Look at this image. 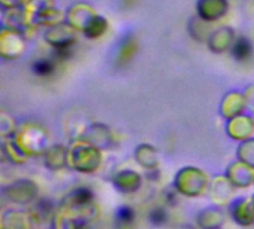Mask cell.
<instances>
[{
    "label": "cell",
    "instance_id": "cell-12",
    "mask_svg": "<svg viewBox=\"0 0 254 229\" xmlns=\"http://www.w3.org/2000/svg\"><path fill=\"white\" fill-rule=\"evenodd\" d=\"M244 106H246V100L241 95H238V94H229L223 100L222 113H223L225 118L234 119V118L240 116V113L243 112Z\"/></svg>",
    "mask_w": 254,
    "mask_h": 229
},
{
    "label": "cell",
    "instance_id": "cell-4",
    "mask_svg": "<svg viewBox=\"0 0 254 229\" xmlns=\"http://www.w3.org/2000/svg\"><path fill=\"white\" fill-rule=\"evenodd\" d=\"M141 176L137 174L135 171H131V170H125V171H118L112 182L115 185V188L124 194H132V192H137L141 186Z\"/></svg>",
    "mask_w": 254,
    "mask_h": 229
},
{
    "label": "cell",
    "instance_id": "cell-3",
    "mask_svg": "<svg viewBox=\"0 0 254 229\" xmlns=\"http://www.w3.org/2000/svg\"><path fill=\"white\" fill-rule=\"evenodd\" d=\"M3 194L16 204H31L37 200V185L31 180L21 179L6 186Z\"/></svg>",
    "mask_w": 254,
    "mask_h": 229
},
{
    "label": "cell",
    "instance_id": "cell-16",
    "mask_svg": "<svg viewBox=\"0 0 254 229\" xmlns=\"http://www.w3.org/2000/svg\"><path fill=\"white\" fill-rule=\"evenodd\" d=\"M252 54V45L249 40H246L244 37L238 39L234 45V55L235 58L238 60H243V58H247L249 55Z\"/></svg>",
    "mask_w": 254,
    "mask_h": 229
},
{
    "label": "cell",
    "instance_id": "cell-17",
    "mask_svg": "<svg viewBox=\"0 0 254 229\" xmlns=\"http://www.w3.org/2000/svg\"><path fill=\"white\" fill-rule=\"evenodd\" d=\"M150 221L155 225H162L167 221V213L164 209H153L150 213Z\"/></svg>",
    "mask_w": 254,
    "mask_h": 229
},
{
    "label": "cell",
    "instance_id": "cell-5",
    "mask_svg": "<svg viewBox=\"0 0 254 229\" xmlns=\"http://www.w3.org/2000/svg\"><path fill=\"white\" fill-rule=\"evenodd\" d=\"M43 156H45V167L49 168L51 171H58L68 165V149L61 145H54L48 148Z\"/></svg>",
    "mask_w": 254,
    "mask_h": 229
},
{
    "label": "cell",
    "instance_id": "cell-18",
    "mask_svg": "<svg viewBox=\"0 0 254 229\" xmlns=\"http://www.w3.org/2000/svg\"><path fill=\"white\" fill-rule=\"evenodd\" d=\"M118 219H119L122 224H129V222H132V219H134V212H132V209H129V207H122V209H119V212H118Z\"/></svg>",
    "mask_w": 254,
    "mask_h": 229
},
{
    "label": "cell",
    "instance_id": "cell-19",
    "mask_svg": "<svg viewBox=\"0 0 254 229\" xmlns=\"http://www.w3.org/2000/svg\"><path fill=\"white\" fill-rule=\"evenodd\" d=\"M34 70L40 75H46L52 70V63L48 60H40L34 64Z\"/></svg>",
    "mask_w": 254,
    "mask_h": 229
},
{
    "label": "cell",
    "instance_id": "cell-1",
    "mask_svg": "<svg viewBox=\"0 0 254 229\" xmlns=\"http://www.w3.org/2000/svg\"><path fill=\"white\" fill-rule=\"evenodd\" d=\"M68 165L80 173H94L101 165V151L89 143H76L68 149Z\"/></svg>",
    "mask_w": 254,
    "mask_h": 229
},
{
    "label": "cell",
    "instance_id": "cell-6",
    "mask_svg": "<svg viewBox=\"0 0 254 229\" xmlns=\"http://www.w3.org/2000/svg\"><path fill=\"white\" fill-rule=\"evenodd\" d=\"M249 165L243 162H237L231 165L226 171V177L235 188H249L254 182V174Z\"/></svg>",
    "mask_w": 254,
    "mask_h": 229
},
{
    "label": "cell",
    "instance_id": "cell-15",
    "mask_svg": "<svg viewBox=\"0 0 254 229\" xmlns=\"http://www.w3.org/2000/svg\"><path fill=\"white\" fill-rule=\"evenodd\" d=\"M52 213V209H51V204L46 203L45 200H40V201H36V204L31 207V218L37 222H43L48 219V215Z\"/></svg>",
    "mask_w": 254,
    "mask_h": 229
},
{
    "label": "cell",
    "instance_id": "cell-13",
    "mask_svg": "<svg viewBox=\"0 0 254 229\" xmlns=\"http://www.w3.org/2000/svg\"><path fill=\"white\" fill-rule=\"evenodd\" d=\"M3 155L12 164H16V165L25 164V161L28 158V155L18 146L16 142H3Z\"/></svg>",
    "mask_w": 254,
    "mask_h": 229
},
{
    "label": "cell",
    "instance_id": "cell-14",
    "mask_svg": "<svg viewBox=\"0 0 254 229\" xmlns=\"http://www.w3.org/2000/svg\"><path fill=\"white\" fill-rule=\"evenodd\" d=\"M237 156H238L240 162L249 165L250 168L254 170V139H247L240 145Z\"/></svg>",
    "mask_w": 254,
    "mask_h": 229
},
{
    "label": "cell",
    "instance_id": "cell-2",
    "mask_svg": "<svg viewBox=\"0 0 254 229\" xmlns=\"http://www.w3.org/2000/svg\"><path fill=\"white\" fill-rule=\"evenodd\" d=\"M208 185V179L205 176V173L199 168L195 167H186L182 168L176 179H174V188L179 194L185 195V197H199L204 189Z\"/></svg>",
    "mask_w": 254,
    "mask_h": 229
},
{
    "label": "cell",
    "instance_id": "cell-10",
    "mask_svg": "<svg viewBox=\"0 0 254 229\" xmlns=\"http://www.w3.org/2000/svg\"><path fill=\"white\" fill-rule=\"evenodd\" d=\"M30 216L24 212L7 210L1 215V229H30Z\"/></svg>",
    "mask_w": 254,
    "mask_h": 229
},
{
    "label": "cell",
    "instance_id": "cell-11",
    "mask_svg": "<svg viewBox=\"0 0 254 229\" xmlns=\"http://www.w3.org/2000/svg\"><path fill=\"white\" fill-rule=\"evenodd\" d=\"M135 159L144 170L155 171L158 168V153L150 145H140L135 149Z\"/></svg>",
    "mask_w": 254,
    "mask_h": 229
},
{
    "label": "cell",
    "instance_id": "cell-20",
    "mask_svg": "<svg viewBox=\"0 0 254 229\" xmlns=\"http://www.w3.org/2000/svg\"><path fill=\"white\" fill-rule=\"evenodd\" d=\"M177 229H195L193 227H190V225H182V227H179Z\"/></svg>",
    "mask_w": 254,
    "mask_h": 229
},
{
    "label": "cell",
    "instance_id": "cell-21",
    "mask_svg": "<svg viewBox=\"0 0 254 229\" xmlns=\"http://www.w3.org/2000/svg\"><path fill=\"white\" fill-rule=\"evenodd\" d=\"M252 203H253V207H254V197H253V200H252Z\"/></svg>",
    "mask_w": 254,
    "mask_h": 229
},
{
    "label": "cell",
    "instance_id": "cell-9",
    "mask_svg": "<svg viewBox=\"0 0 254 229\" xmlns=\"http://www.w3.org/2000/svg\"><path fill=\"white\" fill-rule=\"evenodd\" d=\"M234 185L229 182V179L226 176H220L217 179H214L213 185H211V198L214 203L217 204H225L231 200V197L234 195Z\"/></svg>",
    "mask_w": 254,
    "mask_h": 229
},
{
    "label": "cell",
    "instance_id": "cell-8",
    "mask_svg": "<svg viewBox=\"0 0 254 229\" xmlns=\"http://www.w3.org/2000/svg\"><path fill=\"white\" fill-rule=\"evenodd\" d=\"M231 215L234 221L241 227H250L254 224V207L252 200H240L232 206Z\"/></svg>",
    "mask_w": 254,
    "mask_h": 229
},
{
    "label": "cell",
    "instance_id": "cell-7",
    "mask_svg": "<svg viewBox=\"0 0 254 229\" xmlns=\"http://www.w3.org/2000/svg\"><path fill=\"white\" fill-rule=\"evenodd\" d=\"M196 224L201 229H220L225 224V213L217 207H208L198 213Z\"/></svg>",
    "mask_w": 254,
    "mask_h": 229
}]
</instances>
